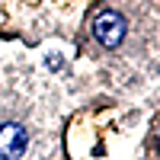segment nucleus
<instances>
[{"instance_id":"nucleus-1","label":"nucleus","mask_w":160,"mask_h":160,"mask_svg":"<svg viewBox=\"0 0 160 160\" xmlns=\"http://www.w3.org/2000/svg\"><path fill=\"white\" fill-rule=\"evenodd\" d=\"M93 38L102 45V48H118L125 42V32H128V22L118 10H99L93 16Z\"/></svg>"},{"instance_id":"nucleus-2","label":"nucleus","mask_w":160,"mask_h":160,"mask_svg":"<svg viewBox=\"0 0 160 160\" xmlns=\"http://www.w3.org/2000/svg\"><path fill=\"white\" fill-rule=\"evenodd\" d=\"M29 148V131L19 122H7L0 125V157L3 160H19Z\"/></svg>"}]
</instances>
